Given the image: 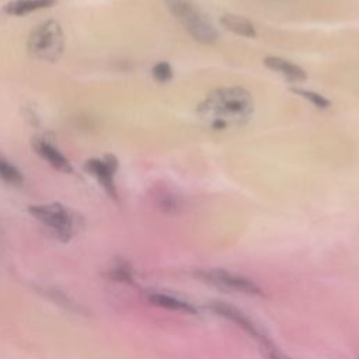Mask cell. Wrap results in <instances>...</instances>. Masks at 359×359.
I'll return each instance as SVG.
<instances>
[{
	"mask_svg": "<svg viewBox=\"0 0 359 359\" xmlns=\"http://www.w3.org/2000/svg\"><path fill=\"white\" fill-rule=\"evenodd\" d=\"M252 114V95L240 86L215 88L196 107L199 119L213 130L243 126Z\"/></svg>",
	"mask_w": 359,
	"mask_h": 359,
	"instance_id": "obj_1",
	"label": "cell"
},
{
	"mask_svg": "<svg viewBox=\"0 0 359 359\" xmlns=\"http://www.w3.org/2000/svg\"><path fill=\"white\" fill-rule=\"evenodd\" d=\"M170 13L184 27V29L196 41L205 45L217 39V31L208 15L191 0H163Z\"/></svg>",
	"mask_w": 359,
	"mask_h": 359,
	"instance_id": "obj_2",
	"label": "cell"
},
{
	"mask_svg": "<svg viewBox=\"0 0 359 359\" xmlns=\"http://www.w3.org/2000/svg\"><path fill=\"white\" fill-rule=\"evenodd\" d=\"M194 276L201 282L226 293L262 297L264 289L251 278L223 268H199Z\"/></svg>",
	"mask_w": 359,
	"mask_h": 359,
	"instance_id": "obj_3",
	"label": "cell"
},
{
	"mask_svg": "<svg viewBox=\"0 0 359 359\" xmlns=\"http://www.w3.org/2000/svg\"><path fill=\"white\" fill-rule=\"evenodd\" d=\"M65 46L60 25L53 21H45L36 25L28 36V50L39 60L56 62Z\"/></svg>",
	"mask_w": 359,
	"mask_h": 359,
	"instance_id": "obj_4",
	"label": "cell"
},
{
	"mask_svg": "<svg viewBox=\"0 0 359 359\" xmlns=\"http://www.w3.org/2000/svg\"><path fill=\"white\" fill-rule=\"evenodd\" d=\"M28 212L45 224L60 241H69L74 234V215L62 203H39L28 206Z\"/></svg>",
	"mask_w": 359,
	"mask_h": 359,
	"instance_id": "obj_5",
	"label": "cell"
},
{
	"mask_svg": "<svg viewBox=\"0 0 359 359\" xmlns=\"http://www.w3.org/2000/svg\"><path fill=\"white\" fill-rule=\"evenodd\" d=\"M209 310L213 311L216 316H220V317L231 321L233 324H236L245 334H248L257 342L258 346L269 339V337L259 328V325L236 306H231L226 302L215 300V302L209 303Z\"/></svg>",
	"mask_w": 359,
	"mask_h": 359,
	"instance_id": "obj_6",
	"label": "cell"
},
{
	"mask_svg": "<svg viewBox=\"0 0 359 359\" xmlns=\"http://www.w3.org/2000/svg\"><path fill=\"white\" fill-rule=\"evenodd\" d=\"M84 170L98 181L102 189L112 199H118V191L114 180L118 170V160L115 156L107 154L102 158H90L86 161Z\"/></svg>",
	"mask_w": 359,
	"mask_h": 359,
	"instance_id": "obj_7",
	"label": "cell"
},
{
	"mask_svg": "<svg viewBox=\"0 0 359 359\" xmlns=\"http://www.w3.org/2000/svg\"><path fill=\"white\" fill-rule=\"evenodd\" d=\"M147 300L157 307L165 309V310H171V311H180L184 314H191V316H196L199 314V309L192 304L191 302L181 299L178 296L170 294V293H163V292H150L147 294Z\"/></svg>",
	"mask_w": 359,
	"mask_h": 359,
	"instance_id": "obj_8",
	"label": "cell"
},
{
	"mask_svg": "<svg viewBox=\"0 0 359 359\" xmlns=\"http://www.w3.org/2000/svg\"><path fill=\"white\" fill-rule=\"evenodd\" d=\"M32 147L35 149L38 156H41L43 160H46L48 164H50L57 171L67 172V174L73 171L70 161L53 144H50L45 139H35L32 142Z\"/></svg>",
	"mask_w": 359,
	"mask_h": 359,
	"instance_id": "obj_9",
	"label": "cell"
},
{
	"mask_svg": "<svg viewBox=\"0 0 359 359\" xmlns=\"http://www.w3.org/2000/svg\"><path fill=\"white\" fill-rule=\"evenodd\" d=\"M264 65L269 70L279 73L280 76H283L285 79H287L289 81H293V83H300L307 79L306 72L300 66L292 63L290 60L278 57V56H266L264 59Z\"/></svg>",
	"mask_w": 359,
	"mask_h": 359,
	"instance_id": "obj_10",
	"label": "cell"
},
{
	"mask_svg": "<svg viewBox=\"0 0 359 359\" xmlns=\"http://www.w3.org/2000/svg\"><path fill=\"white\" fill-rule=\"evenodd\" d=\"M151 199L156 205V208L163 213H177L181 208L180 196L167 185H156L151 189Z\"/></svg>",
	"mask_w": 359,
	"mask_h": 359,
	"instance_id": "obj_11",
	"label": "cell"
},
{
	"mask_svg": "<svg viewBox=\"0 0 359 359\" xmlns=\"http://www.w3.org/2000/svg\"><path fill=\"white\" fill-rule=\"evenodd\" d=\"M220 24L222 27H224L227 31L234 32L236 35L240 36H245V38H255L257 36V31L254 24L247 20L243 15H237V14H223L220 17Z\"/></svg>",
	"mask_w": 359,
	"mask_h": 359,
	"instance_id": "obj_12",
	"label": "cell"
},
{
	"mask_svg": "<svg viewBox=\"0 0 359 359\" xmlns=\"http://www.w3.org/2000/svg\"><path fill=\"white\" fill-rule=\"evenodd\" d=\"M56 0H14L4 6V13L10 15H25L28 13L52 7Z\"/></svg>",
	"mask_w": 359,
	"mask_h": 359,
	"instance_id": "obj_13",
	"label": "cell"
},
{
	"mask_svg": "<svg viewBox=\"0 0 359 359\" xmlns=\"http://www.w3.org/2000/svg\"><path fill=\"white\" fill-rule=\"evenodd\" d=\"M0 178L10 185H20L24 181L21 171L3 156H0Z\"/></svg>",
	"mask_w": 359,
	"mask_h": 359,
	"instance_id": "obj_14",
	"label": "cell"
},
{
	"mask_svg": "<svg viewBox=\"0 0 359 359\" xmlns=\"http://www.w3.org/2000/svg\"><path fill=\"white\" fill-rule=\"evenodd\" d=\"M108 276L116 282H125V283L133 282L132 266L123 259H118L112 264V266L108 269Z\"/></svg>",
	"mask_w": 359,
	"mask_h": 359,
	"instance_id": "obj_15",
	"label": "cell"
},
{
	"mask_svg": "<svg viewBox=\"0 0 359 359\" xmlns=\"http://www.w3.org/2000/svg\"><path fill=\"white\" fill-rule=\"evenodd\" d=\"M289 90H290L293 94H296V95H299V97H302V98L310 101V102H311L316 108H318V109H327V108L331 105V102H330L328 98H325L324 95H321V94H318V93H316V91L306 90V88H302V87H290Z\"/></svg>",
	"mask_w": 359,
	"mask_h": 359,
	"instance_id": "obj_16",
	"label": "cell"
},
{
	"mask_svg": "<svg viewBox=\"0 0 359 359\" xmlns=\"http://www.w3.org/2000/svg\"><path fill=\"white\" fill-rule=\"evenodd\" d=\"M172 69H171V65L165 60H161V62H157L153 67H151V76L158 83H167L172 79Z\"/></svg>",
	"mask_w": 359,
	"mask_h": 359,
	"instance_id": "obj_17",
	"label": "cell"
},
{
	"mask_svg": "<svg viewBox=\"0 0 359 359\" xmlns=\"http://www.w3.org/2000/svg\"><path fill=\"white\" fill-rule=\"evenodd\" d=\"M262 355L266 358V359H293L290 358L289 355H286L285 352H282L273 342H271V345L268 344L266 346H264L261 349Z\"/></svg>",
	"mask_w": 359,
	"mask_h": 359,
	"instance_id": "obj_18",
	"label": "cell"
}]
</instances>
